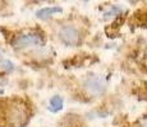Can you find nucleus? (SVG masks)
Here are the masks:
<instances>
[{
	"label": "nucleus",
	"mask_w": 147,
	"mask_h": 127,
	"mask_svg": "<svg viewBox=\"0 0 147 127\" xmlns=\"http://www.w3.org/2000/svg\"><path fill=\"white\" fill-rule=\"evenodd\" d=\"M59 36H60V39L64 42L65 45H69V46H76L81 42V32L74 27H63L59 32Z\"/></svg>",
	"instance_id": "7ed1b4c3"
},
{
	"label": "nucleus",
	"mask_w": 147,
	"mask_h": 127,
	"mask_svg": "<svg viewBox=\"0 0 147 127\" xmlns=\"http://www.w3.org/2000/svg\"><path fill=\"white\" fill-rule=\"evenodd\" d=\"M7 118L12 125L21 126L26 121V111L22 106H10V108L8 109Z\"/></svg>",
	"instance_id": "20e7f679"
},
{
	"label": "nucleus",
	"mask_w": 147,
	"mask_h": 127,
	"mask_svg": "<svg viewBox=\"0 0 147 127\" xmlns=\"http://www.w3.org/2000/svg\"><path fill=\"white\" fill-rule=\"evenodd\" d=\"M1 94H3V90H1V89H0V95H1Z\"/></svg>",
	"instance_id": "1a4fd4ad"
},
{
	"label": "nucleus",
	"mask_w": 147,
	"mask_h": 127,
	"mask_svg": "<svg viewBox=\"0 0 147 127\" xmlns=\"http://www.w3.org/2000/svg\"><path fill=\"white\" fill-rule=\"evenodd\" d=\"M120 12H121V8H119V7H111L109 12L105 13V18H110V17H113L114 14H115V15H119Z\"/></svg>",
	"instance_id": "0eeeda50"
},
{
	"label": "nucleus",
	"mask_w": 147,
	"mask_h": 127,
	"mask_svg": "<svg viewBox=\"0 0 147 127\" xmlns=\"http://www.w3.org/2000/svg\"><path fill=\"white\" fill-rule=\"evenodd\" d=\"M42 38L37 33H24V35L18 36L13 41V46L17 49H22V47L27 46H40L42 45Z\"/></svg>",
	"instance_id": "f03ea898"
},
{
	"label": "nucleus",
	"mask_w": 147,
	"mask_h": 127,
	"mask_svg": "<svg viewBox=\"0 0 147 127\" xmlns=\"http://www.w3.org/2000/svg\"><path fill=\"white\" fill-rule=\"evenodd\" d=\"M63 108V99H61V97H59V95H55V97L51 98V100H50V111L51 112H58L60 111V109Z\"/></svg>",
	"instance_id": "423d86ee"
},
{
	"label": "nucleus",
	"mask_w": 147,
	"mask_h": 127,
	"mask_svg": "<svg viewBox=\"0 0 147 127\" xmlns=\"http://www.w3.org/2000/svg\"><path fill=\"white\" fill-rule=\"evenodd\" d=\"M55 13H61V8H58V7L42 8V9L37 10L36 15H37V18H40V19H46V18L51 17L53 14H55Z\"/></svg>",
	"instance_id": "39448f33"
},
{
	"label": "nucleus",
	"mask_w": 147,
	"mask_h": 127,
	"mask_svg": "<svg viewBox=\"0 0 147 127\" xmlns=\"http://www.w3.org/2000/svg\"><path fill=\"white\" fill-rule=\"evenodd\" d=\"M83 86L87 92L90 93L91 95H101L104 94L105 92V81L101 76L98 75H90L88 78L84 80L83 83Z\"/></svg>",
	"instance_id": "f257e3e1"
},
{
	"label": "nucleus",
	"mask_w": 147,
	"mask_h": 127,
	"mask_svg": "<svg viewBox=\"0 0 147 127\" xmlns=\"http://www.w3.org/2000/svg\"><path fill=\"white\" fill-rule=\"evenodd\" d=\"M141 127H147V118H146V120H143L142 122H141Z\"/></svg>",
	"instance_id": "6e6552de"
}]
</instances>
